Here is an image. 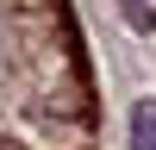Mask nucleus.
<instances>
[{"label": "nucleus", "instance_id": "nucleus-1", "mask_svg": "<svg viewBox=\"0 0 156 150\" xmlns=\"http://www.w3.org/2000/svg\"><path fill=\"white\" fill-rule=\"evenodd\" d=\"M131 150H156V100H137V112H131Z\"/></svg>", "mask_w": 156, "mask_h": 150}, {"label": "nucleus", "instance_id": "nucleus-2", "mask_svg": "<svg viewBox=\"0 0 156 150\" xmlns=\"http://www.w3.org/2000/svg\"><path fill=\"white\" fill-rule=\"evenodd\" d=\"M119 6H125V19H131V25H137V31H150V25H156V12L144 6V0H119Z\"/></svg>", "mask_w": 156, "mask_h": 150}]
</instances>
